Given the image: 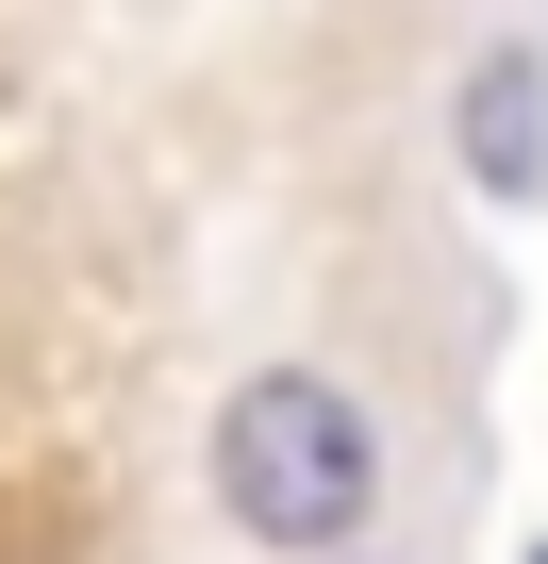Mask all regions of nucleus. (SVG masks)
Wrapping results in <instances>:
<instances>
[{
	"label": "nucleus",
	"mask_w": 548,
	"mask_h": 564,
	"mask_svg": "<svg viewBox=\"0 0 548 564\" xmlns=\"http://www.w3.org/2000/svg\"><path fill=\"white\" fill-rule=\"evenodd\" d=\"M366 415L333 399V382H300V366H266L233 415H216V498H233V531L249 547H333V531H366Z\"/></svg>",
	"instance_id": "obj_1"
},
{
	"label": "nucleus",
	"mask_w": 548,
	"mask_h": 564,
	"mask_svg": "<svg viewBox=\"0 0 548 564\" xmlns=\"http://www.w3.org/2000/svg\"><path fill=\"white\" fill-rule=\"evenodd\" d=\"M531 117H548V100H531V67H515V51H498V67H482V84H465V166H482V183H498V199H515V183H531V166H548V133H531Z\"/></svg>",
	"instance_id": "obj_2"
},
{
	"label": "nucleus",
	"mask_w": 548,
	"mask_h": 564,
	"mask_svg": "<svg viewBox=\"0 0 548 564\" xmlns=\"http://www.w3.org/2000/svg\"><path fill=\"white\" fill-rule=\"evenodd\" d=\"M531 564H548V547H531Z\"/></svg>",
	"instance_id": "obj_3"
}]
</instances>
